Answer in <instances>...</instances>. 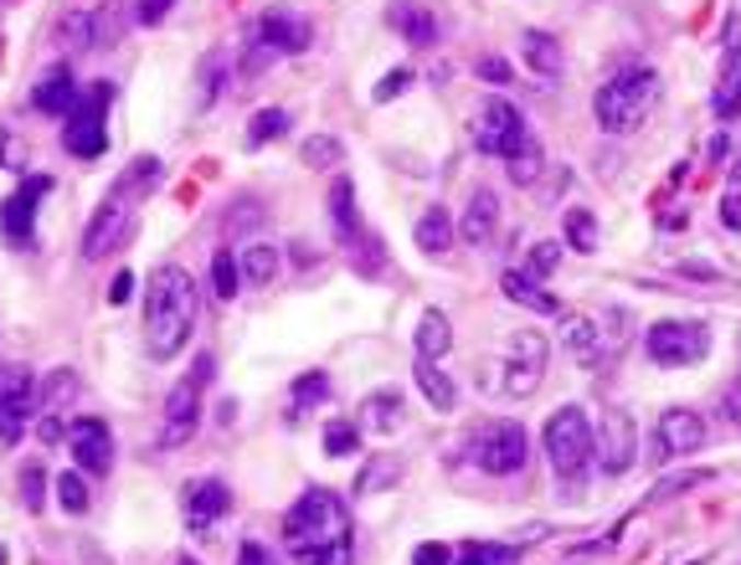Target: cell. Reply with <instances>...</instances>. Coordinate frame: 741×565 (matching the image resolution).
I'll return each mask as SVG.
<instances>
[{
  "mask_svg": "<svg viewBox=\"0 0 741 565\" xmlns=\"http://www.w3.org/2000/svg\"><path fill=\"white\" fill-rule=\"evenodd\" d=\"M479 78H485V83H494V88L515 83V78H510V62H505V57H479Z\"/></svg>",
  "mask_w": 741,
  "mask_h": 565,
  "instance_id": "db71d44e",
  "label": "cell"
},
{
  "mask_svg": "<svg viewBox=\"0 0 741 565\" xmlns=\"http://www.w3.org/2000/svg\"><path fill=\"white\" fill-rule=\"evenodd\" d=\"M639 437H634V416L624 406H607L603 412V427H597V448H592V463L603 468L607 478H624L634 458H639Z\"/></svg>",
  "mask_w": 741,
  "mask_h": 565,
  "instance_id": "30bf717a",
  "label": "cell"
},
{
  "mask_svg": "<svg viewBox=\"0 0 741 565\" xmlns=\"http://www.w3.org/2000/svg\"><path fill=\"white\" fill-rule=\"evenodd\" d=\"M47 191H52V175H26L11 196L0 200V237H5L11 247H26V242H32L36 206H42V196H47Z\"/></svg>",
  "mask_w": 741,
  "mask_h": 565,
  "instance_id": "4fadbf2b",
  "label": "cell"
},
{
  "mask_svg": "<svg viewBox=\"0 0 741 565\" xmlns=\"http://www.w3.org/2000/svg\"><path fill=\"white\" fill-rule=\"evenodd\" d=\"M546 381L540 366H525V360H505V391L510 396H536V385Z\"/></svg>",
  "mask_w": 741,
  "mask_h": 565,
  "instance_id": "7dc6e473",
  "label": "cell"
},
{
  "mask_svg": "<svg viewBox=\"0 0 741 565\" xmlns=\"http://www.w3.org/2000/svg\"><path fill=\"white\" fill-rule=\"evenodd\" d=\"M57 47L62 51H99V26H93V11H68L57 21Z\"/></svg>",
  "mask_w": 741,
  "mask_h": 565,
  "instance_id": "f1b7e54d",
  "label": "cell"
},
{
  "mask_svg": "<svg viewBox=\"0 0 741 565\" xmlns=\"http://www.w3.org/2000/svg\"><path fill=\"white\" fill-rule=\"evenodd\" d=\"M706 448V416L691 412V406H670L659 412L654 422V463H670V458H691V452Z\"/></svg>",
  "mask_w": 741,
  "mask_h": 565,
  "instance_id": "8fae6325",
  "label": "cell"
},
{
  "mask_svg": "<svg viewBox=\"0 0 741 565\" xmlns=\"http://www.w3.org/2000/svg\"><path fill=\"white\" fill-rule=\"evenodd\" d=\"M237 273H242L248 288H269V282L278 278V252L263 247V242H253V247L237 252Z\"/></svg>",
  "mask_w": 741,
  "mask_h": 565,
  "instance_id": "83f0119b",
  "label": "cell"
},
{
  "mask_svg": "<svg viewBox=\"0 0 741 565\" xmlns=\"http://www.w3.org/2000/svg\"><path fill=\"white\" fill-rule=\"evenodd\" d=\"M448 345H454V324H448V314H443V309H422L418 360H438V355H448Z\"/></svg>",
  "mask_w": 741,
  "mask_h": 565,
  "instance_id": "484cf974",
  "label": "cell"
},
{
  "mask_svg": "<svg viewBox=\"0 0 741 565\" xmlns=\"http://www.w3.org/2000/svg\"><path fill=\"white\" fill-rule=\"evenodd\" d=\"M340 139L335 134H309V139H304V150H299V160L309 170H330V165H340Z\"/></svg>",
  "mask_w": 741,
  "mask_h": 565,
  "instance_id": "74e56055",
  "label": "cell"
},
{
  "mask_svg": "<svg viewBox=\"0 0 741 565\" xmlns=\"http://www.w3.org/2000/svg\"><path fill=\"white\" fill-rule=\"evenodd\" d=\"M737 345H741V334H737Z\"/></svg>",
  "mask_w": 741,
  "mask_h": 565,
  "instance_id": "03108f58",
  "label": "cell"
},
{
  "mask_svg": "<svg viewBox=\"0 0 741 565\" xmlns=\"http://www.w3.org/2000/svg\"><path fill=\"white\" fill-rule=\"evenodd\" d=\"M474 448H479L474 458H479L485 473H521L525 458H531V437H525L521 422H494V427L479 433Z\"/></svg>",
  "mask_w": 741,
  "mask_h": 565,
  "instance_id": "7c38bea8",
  "label": "cell"
},
{
  "mask_svg": "<svg viewBox=\"0 0 741 565\" xmlns=\"http://www.w3.org/2000/svg\"><path fill=\"white\" fill-rule=\"evenodd\" d=\"M407 422V406H402V396H397V391H376V396H366L361 401V427H366V433H397V427H402Z\"/></svg>",
  "mask_w": 741,
  "mask_h": 565,
  "instance_id": "7402d4cb",
  "label": "cell"
},
{
  "mask_svg": "<svg viewBox=\"0 0 741 565\" xmlns=\"http://www.w3.org/2000/svg\"><path fill=\"white\" fill-rule=\"evenodd\" d=\"M500 232V196L494 191H474L469 206H464V217H458V237L469 242V247H489Z\"/></svg>",
  "mask_w": 741,
  "mask_h": 565,
  "instance_id": "d6986e66",
  "label": "cell"
},
{
  "mask_svg": "<svg viewBox=\"0 0 741 565\" xmlns=\"http://www.w3.org/2000/svg\"><path fill=\"white\" fill-rule=\"evenodd\" d=\"M253 36L263 42V47L278 51V57H294V51H309V42H315V26H309V16H304V11H294V5H269V11L258 16Z\"/></svg>",
  "mask_w": 741,
  "mask_h": 565,
  "instance_id": "9a60e30c",
  "label": "cell"
},
{
  "mask_svg": "<svg viewBox=\"0 0 741 565\" xmlns=\"http://www.w3.org/2000/svg\"><path fill=\"white\" fill-rule=\"evenodd\" d=\"M330 221H335V237H340V247H351L355 237L366 232L361 227V211H355V185L340 175L335 185H330Z\"/></svg>",
  "mask_w": 741,
  "mask_h": 565,
  "instance_id": "603a6c76",
  "label": "cell"
},
{
  "mask_svg": "<svg viewBox=\"0 0 741 565\" xmlns=\"http://www.w3.org/2000/svg\"><path fill=\"white\" fill-rule=\"evenodd\" d=\"M221 72H227L221 51H212V57L196 67V108H212V103L221 99Z\"/></svg>",
  "mask_w": 741,
  "mask_h": 565,
  "instance_id": "8d00e7d4",
  "label": "cell"
},
{
  "mask_svg": "<svg viewBox=\"0 0 741 565\" xmlns=\"http://www.w3.org/2000/svg\"><path fill=\"white\" fill-rule=\"evenodd\" d=\"M212 376H217V360H212V355H196V360H191V370L170 385L166 427H160V448H166V452L170 448H185V442L196 437V427H202V396H206V385H212Z\"/></svg>",
  "mask_w": 741,
  "mask_h": 565,
  "instance_id": "8992f818",
  "label": "cell"
},
{
  "mask_svg": "<svg viewBox=\"0 0 741 565\" xmlns=\"http://www.w3.org/2000/svg\"><path fill=\"white\" fill-rule=\"evenodd\" d=\"M284 540L294 565H351V509L330 488H304L284 515Z\"/></svg>",
  "mask_w": 741,
  "mask_h": 565,
  "instance_id": "6da1fadb",
  "label": "cell"
},
{
  "mask_svg": "<svg viewBox=\"0 0 741 565\" xmlns=\"http://www.w3.org/2000/svg\"><path fill=\"white\" fill-rule=\"evenodd\" d=\"M93 26H99V51L118 47V36H124V26H129V21H124V5H118V0H103L99 11H93Z\"/></svg>",
  "mask_w": 741,
  "mask_h": 565,
  "instance_id": "ee69618b",
  "label": "cell"
},
{
  "mask_svg": "<svg viewBox=\"0 0 741 565\" xmlns=\"http://www.w3.org/2000/svg\"><path fill=\"white\" fill-rule=\"evenodd\" d=\"M5 561H11V555H5V545H0V565H5Z\"/></svg>",
  "mask_w": 741,
  "mask_h": 565,
  "instance_id": "e7e4bbea",
  "label": "cell"
},
{
  "mask_svg": "<svg viewBox=\"0 0 741 565\" xmlns=\"http://www.w3.org/2000/svg\"><path fill=\"white\" fill-rule=\"evenodd\" d=\"M731 181H737V185H741V165H737V170H731Z\"/></svg>",
  "mask_w": 741,
  "mask_h": 565,
  "instance_id": "6125c7cd",
  "label": "cell"
},
{
  "mask_svg": "<svg viewBox=\"0 0 741 565\" xmlns=\"http://www.w3.org/2000/svg\"><path fill=\"white\" fill-rule=\"evenodd\" d=\"M237 565H273V555L258 545V540H248V545L237 550Z\"/></svg>",
  "mask_w": 741,
  "mask_h": 565,
  "instance_id": "680465c9",
  "label": "cell"
},
{
  "mask_svg": "<svg viewBox=\"0 0 741 565\" xmlns=\"http://www.w3.org/2000/svg\"><path fill=\"white\" fill-rule=\"evenodd\" d=\"M659 103V72L654 67H634V72H618L607 88H597V129L603 134H634L643 129V118L654 114Z\"/></svg>",
  "mask_w": 741,
  "mask_h": 565,
  "instance_id": "5b68a950",
  "label": "cell"
},
{
  "mask_svg": "<svg viewBox=\"0 0 741 565\" xmlns=\"http://www.w3.org/2000/svg\"><path fill=\"white\" fill-rule=\"evenodd\" d=\"M155 185H160V160L155 154H139L124 165L114 185H109V196L99 200V211L88 221L83 232V263H103V257H114L124 247V237L135 232V217L145 196H155Z\"/></svg>",
  "mask_w": 741,
  "mask_h": 565,
  "instance_id": "3957f363",
  "label": "cell"
},
{
  "mask_svg": "<svg viewBox=\"0 0 741 565\" xmlns=\"http://www.w3.org/2000/svg\"><path fill=\"white\" fill-rule=\"evenodd\" d=\"M469 134H474V150H479V154L505 160V154L525 139V118H521V108H515V103L489 99V103H479V108H474Z\"/></svg>",
  "mask_w": 741,
  "mask_h": 565,
  "instance_id": "ba28073f",
  "label": "cell"
},
{
  "mask_svg": "<svg viewBox=\"0 0 741 565\" xmlns=\"http://www.w3.org/2000/svg\"><path fill=\"white\" fill-rule=\"evenodd\" d=\"M212 293L221 303H232L242 293V273H237V252L232 247H217L212 252Z\"/></svg>",
  "mask_w": 741,
  "mask_h": 565,
  "instance_id": "836d02e7",
  "label": "cell"
},
{
  "mask_svg": "<svg viewBox=\"0 0 741 565\" xmlns=\"http://www.w3.org/2000/svg\"><path fill=\"white\" fill-rule=\"evenodd\" d=\"M418 247L428 252V257H443V252L454 247V221H448V211H443V206H428V211H422Z\"/></svg>",
  "mask_w": 741,
  "mask_h": 565,
  "instance_id": "f546056e",
  "label": "cell"
},
{
  "mask_svg": "<svg viewBox=\"0 0 741 565\" xmlns=\"http://www.w3.org/2000/svg\"><path fill=\"white\" fill-rule=\"evenodd\" d=\"M741 114V57L726 62V78L716 83V118H737Z\"/></svg>",
  "mask_w": 741,
  "mask_h": 565,
  "instance_id": "60d3db41",
  "label": "cell"
},
{
  "mask_svg": "<svg viewBox=\"0 0 741 565\" xmlns=\"http://www.w3.org/2000/svg\"><path fill=\"white\" fill-rule=\"evenodd\" d=\"M407 88H412V67H391L387 78L371 88V99H376V103H391V99H402Z\"/></svg>",
  "mask_w": 741,
  "mask_h": 565,
  "instance_id": "f907efd6",
  "label": "cell"
},
{
  "mask_svg": "<svg viewBox=\"0 0 741 565\" xmlns=\"http://www.w3.org/2000/svg\"><path fill=\"white\" fill-rule=\"evenodd\" d=\"M68 452H72V463H78L83 478L109 473V468H114V433H109V422H99V416H78V422L68 427Z\"/></svg>",
  "mask_w": 741,
  "mask_h": 565,
  "instance_id": "5bb4252c",
  "label": "cell"
},
{
  "mask_svg": "<svg viewBox=\"0 0 741 565\" xmlns=\"http://www.w3.org/2000/svg\"><path fill=\"white\" fill-rule=\"evenodd\" d=\"M397 483H402V458H371V463L361 468L355 488H361V494H381V488H397Z\"/></svg>",
  "mask_w": 741,
  "mask_h": 565,
  "instance_id": "d590c367",
  "label": "cell"
},
{
  "mask_svg": "<svg viewBox=\"0 0 741 565\" xmlns=\"http://www.w3.org/2000/svg\"><path fill=\"white\" fill-rule=\"evenodd\" d=\"M721 221L731 227V232H741V185H731L721 200Z\"/></svg>",
  "mask_w": 741,
  "mask_h": 565,
  "instance_id": "6f0895ef",
  "label": "cell"
},
{
  "mask_svg": "<svg viewBox=\"0 0 741 565\" xmlns=\"http://www.w3.org/2000/svg\"><path fill=\"white\" fill-rule=\"evenodd\" d=\"M521 51H525V67H531L536 78H546V83H556V78H561V67H567V57H561V42H556L551 32H525L521 36Z\"/></svg>",
  "mask_w": 741,
  "mask_h": 565,
  "instance_id": "44dd1931",
  "label": "cell"
},
{
  "mask_svg": "<svg viewBox=\"0 0 741 565\" xmlns=\"http://www.w3.org/2000/svg\"><path fill=\"white\" fill-rule=\"evenodd\" d=\"M330 401V376L324 370H309V376H299L294 381V391H288V422H299L309 406H324Z\"/></svg>",
  "mask_w": 741,
  "mask_h": 565,
  "instance_id": "1f68e13d",
  "label": "cell"
},
{
  "mask_svg": "<svg viewBox=\"0 0 741 565\" xmlns=\"http://www.w3.org/2000/svg\"><path fill=\"white\" fill-rule=\"evenodd\" d=\"M21 504H26L32 515H42V504H47V468L36 463V458L21 468Z\"/></svg>",
  "mask_w": 741,
  "mask_h": 565,
  "instance_id": "f6af8a7d",
  "label": "cell"
},
{
  "mask_svg": "<svg viewBox=\"0 0 741 565\" xmlns=\"http://www.w3.org/2000/svg\"><path fill=\"white\" fill-rule=\"evenodd\" d=\"M412 381H418V391L428 396V406H433V412H454V406H458L454 376H443L433 360H418V366H412Z\"/></svg>",
  "mask_w": 741,
  "mask_h": 565,
  "instance_id": "cb8c5ba5",
  "label": "cell"
},
{
  "mask_svg": "<svg viewBox=\"0 0 741 565\" xmlns=\"http://www.w3.org/2000/svg\"><path fill=\"white\" fill-rule=\"evenodd\" d=\"M78 396H83V376L72 366H52L36 381V422H62L78 406Z\"/></svg>",
  "mask_w": 741,
  "mask_h": 565,
  "instance_id": "e0dca14e",
  "label": "cell"
},
{
  "mask_svg": "<svg viewBox=\"0 0 741 565\" xmlns=\"http://www.w3.org/2000/svg\"><path fill=\"white\" fill-rule=\"evenodd\" d=\"M288 129H294L288 108H263V114L248 124V150H263V145H273V139H284Z\"/></svg>",
  "mask_w": 741,
  "mask_h": 565,
  "instance_id": "e575fe53",
  "label": "cell"
},
{
  "mask_svg": "<svg viewBox=\"0 0 741 565\" xmlns=\"http://www.w3.org/2000/svg\"><path fill=\"white\" fill-rule=\"evenodd\" d=\"M556 263H561V242H536V247H531V257H525V278L531 282H546L556 273Z\"/></svg>",
  "mask_w": 741,
  "mask_h": 565,
  "instance_id": "bcb514c9",
  "label": "cell"
},
{
  "mask_svg": "<svg viewBox=\"0 0 741 565\" xmlns=\"http://www.w3.org/2000/svg\"><path fill=\"white\" fill-rule=\"evenodd\" d=\"M355 448H361V427H355V422H330V427H324V452H330V458H351Z\"/></svg>",
  "mask_w": 741,
  "mask_h": 565,
  "instance_id": "681fc988",
  "label": "cell"
},
{
  "mask_svg": "<svg viewBox=\"0 0 741 565\" xmlns=\"http://www.w3.org/2000/svg\"><path fill=\"white\" fill-rule=\"evenodd\" d=\"M540 448H546V463H551V473L561 478L567 494L582 488L592 473V448H597V433H592L588 412L582 406H556L546 433H540Z\"/></svg>",
  "mask_w": 741,
  "mask_h": 565,
  "instance_id": "277c9868",
  "label": "cell"
},
{
  "mask_svg": "<svg viewBox=\"0 0 741 565\" xmlns=\"http://www.w3.org/2000/svg\"><path fill=\"white\" fill-rule=\"evenodd\" d=\"M175 565H196V561H191V555H181V561H175Z\"/></svg>",
  "mask_w": 741,
  "mask_h": 565,
  "instance_id": "be15d7a7",
  "label": "cell"
},
{
  "mask_svg": "<svg viewBox=\"0 0 741 565\" xmlns=\"http://www.w3.org/2000/svg\"><path fill=\"white\" fill-rule=\"evenodd\" d=\"M561 227H567V242H572L577 252H592V247H597V217H592L588 206H572Z\"/></svg>",
  "mask_w": 741,
  "mask_h": 565,
  "instance_id": "b9f144b4",
  "label": "cell"
},
{
  "mask_svg": "<svg viewBox=\"0 0 741 565\" xmlns=\"http://www.w3.org/2000/svg\"><path fill=\"white\" fill-rule=\"evenodd\" d=\"M263 221H269V211L258 206V200H232L227 206V217H221V242H242V237H253V232H263Z\"/></svg>",
  "mask_w": 741,
  "mask_h": 565,
  "instance_id": "4316f807",
  "label": "cell"
},
{
  "mask_svg": "<svg viewBox=\"0 0 741 565\" xmlns=\"http://www.w3.org/2000/svg\"><path fill=\"white\" fill-rule=\"evenodd\" d=\"M109 99H114V88H99V93L78 99V108L62 118V150L78 154V160H99V154L109 150V129H103Z\"/></svg>",
  "mask_w": 741,
  "mask_h": 565,
  "instance_id": "9c48e42d",
  "label": "cell"
},
{
  "mask_svg": "<svg viewBox=\"0 0 741 565\" xmlns=\"http://www.w3.org/2000/svg\"><path fill=\"white\" fill-rule=\"evenodd\" d=\"M78 99H83V88L72 78V67H47L32 88V108L42 118H68L78 108Z\"/></svg>",
  "mask_w": 741,
  "mask_h": 565,
  "instance_id": "ac0fdd59",
  "label": "cell"
},
{
  "mask_svg": "<svg viewBox=\"0 0 741 565\" xmlns=\"http://www.w3.org/2000/svg\"><path fill=\"white\" fill-rule=\"evenodd\" d=\"M546 355H551V339L540 330H521L510 339V360H525V366H540L546 370Z\"/></svg>",
  "mask_w": 741,
  "mask_h": 565,
  "instance_id": "7bdbcfd3",
  "label": "cell"
},
{
  "mask_svg": "<svg viewBox=\"0 0 741 565\" xmlns=\"http://www.w3.org/2000/svg\"><path fill=\"white\" fill-rule=\"evenodd\" d=\"M412 565H454V550L438 545V540H433V545H418L412 550Z\"/></svg>",
  "mask_w": 741,
  "mask_h": 565,
  "instance_id": "11a10c76",
  "label": "cell"
},
{
  "mask_svg": "<svg viewBox=\"0 0 741 565\" xmlns=\"http://www.w3.org/2000/svg\"><path fill=\"white\" fill-rule=\"evenodd\" d=\"M129 293H135V278H129V273H118V278L109 282V303H124Z\"/></svg>",
  "mask_w": 741,
  "mask_h": 565,
  "instance_id": "91938a15",
  "label": "cell"
},
{
  "mask_svg": "<svg viewBox=\"0 0 741 565\" xmlns=\"http://www.w3.org/2000/svg\"><path fill=\"white\" fill-rule=\"evenodd\" d=\"M500 288H505L510 303H521V309H536V314H556V299L540 288V282H531L525 273H505L500 278Z\"/></svg>",
  "mask_w": 741,
  "mask_h": 565,
  "instance_id": "d6a6232c",
  "label": "cell"
},
{
  "mask_svg": "<svg viewBox=\"0 0 741 565\" xmlns=\"http://www.w3.org/2000/svg\"><path fill=\"white\" fill-rule=\"evenodd\" d=\"M540 170H546V150H540L536 134L525 129V139L505 154V175H510V185H536Z\"/></svg>",
  "mask_w": 741,
  "mask_h": 565,
  "instance_id": "d4e9b609",
  "label": "cell"
},
{
  "mask_svg": "<svg viewBox=\"0 0 741 565\" xmlns=\"http://www.w3.org/2000/svg\"><path fill=\"white\" fill-rule=\"evenodd\" d=\"M0 165H21V160H16V139H11L5 129H0Z\"/></svg>",
  "mask_w": 741,
  "mask_h": 565,
  "instance_id": "94428289",
  "label": "cell"
},
{
  "mask_svg": "<svg viewBox=\"0 0 741 565\" xmlns=\"http://www.w3.org/2000/svg\"><path fill=\"white\" fill-rule=\"evenodd\" d=\"M387 21L397 26V36H402V42H412V47H433V42L443 36L438 16H433L428 5H418V0H391Z\"/></svg>",
  "mask_w": 741,
  "mask_h": 565,
  "instance_id": "ffe728a7",
  "label": "cell"
},
{
  "mask_svg": "<svg viewBox=\"0 0 741 565\" xmlns=\"http://www.w3.org/2000/svg\"><path fill=\"white\" fill-rule=\"evenodd\" d=\"M643 349H649V360L654 366H695L700 355L710 349V330L706 324H695V319H659L654 330H649V339H643Z\"/></svg>",
  "mask_w": 741,
  "mask_h": 565,
  "instance_id": "52a82bcc",
  "label": "cell"
},
{
  "mask_svg": "<svg viewBox=\"0 0 741 565\" xmlns=\"http://www.w3.org/2000/svg\"><path fill=\"white\" fill-rule=\"evenodd\" d=\"M26 422H32V406H26V401L0 396V448H16L21 433H26Z\"/></svg>",
  "mask_w": 741,
  "mask_h": 565,
  "instance_id": "ab89813d",
  "label": "cell"
},
{
  "mask_svg": "<svg viewBox=\"0 0 741 565\" xmlns=\"http://www.w3.org/2000/svg\"><path fill=\"white\" fill-rule=\"evenodd\" d=\"M175 5H181V0H135V21L139 26H160Z\"/></svg>",
  "mask_w": 741,
  "mask_h": 565,
  "instance_id": "f5cc1de1",
  "label": "cell"
},
{
  "mask_svg": "<svg viewBox=\"0 0 741 565\" xmlns=\"http://www.w3.org/2000/svg\"><path fill=\"white\" fill-rule=\"evenodd\" d=\"M561 345H567V355H572L577 366H597V355H603V345H597V324H592V319H567Z\"/></svg>",
  "mask_w": 741,
  "mask_h": 565,
  "instance_id": "4dcf8cb0",
  "label": "cell"
},
{
  "mask_svg": "<svg viewBox=\"0 0 741 565\" xmlns=\"http://www.w3.org/2000/svg\"><path fill=\"white\" fill-rule=\"evenodd\" d=\"M232 509V488L221 478H191L185 483V530L212 534Z\"/></svg>",
  "mask_w": 741,
  "mask_h": 565,
  "instance_id": "2e32d148",
  "label": "cell"
},
{
  "mask_svg": "<svg viewBox=\"0 0 741 565\" xmlns=\"http://www.w3.org/2000/svg\"><path fill=\"white\" fill-rule=\"evenodd\" d=\"M269 62H278V51L263 47L258 36H248V47H242V67H237V72H242V83H258V78L269 72Z\"/></svg>",
  "mask_w": 741,
  "mask_h": 565,
  "instance_id": "c3c4849f",
  "label": "cell"
},
{
  "mask_svg": "<svg viewBox=\"0 0 741 565\" xmlns=\"http://www.w3.org/2000/svg\"><path fill=\"white\" fill-rule=\"evenodd\" d=\"M721 412H726V422L741 433V376L731 385H726V396H721Z\"/></svg>",
  "mask_w": 741,
  "mask_h": 565,
  "instance_id": "9f6ffc18",
  "label": "cell"
},
{
  "mask_svg": "<svg viewBox=\"0 0 741 565\" xmlns=\"http://www.w3.org/2000/svg\"><path fill=\"white\" fill-rule=\"evenodd\" d=\"M196 309H202V288L191 282V273L175 263H160L145 288V345L155 360L181 355L191 330H196Z\"/></svg>",
  "mask_w": 741,
  "mask_h": 565,
  "instance_id": "7a4b0ae2",
  "label": "cell"
},
{
  "mask_svg": "<svg viewBox=\"0 0 741 565\" xmlns=\"http://www.w3.org/2000/svg\"><path fill=\"white\" fill-rule=\"evenodd\" d=\"M57 488V504L68 509V515H88V504H93V494H88V478L72 468V473H62V478L52 483Z\"/></svg>",
  "mask_w": 741,
  "mask_h": 565,
  "instance_id": "f35d334b",
  "label": "cell"
},
{
  "mask_svg": "<svg viewBox=\"0 0 741 565\" xmlns=\"http://www.w3.org/2000/svg\"><path fill=\"white\" fill-rule=\"evenodd\" d=\"M458 565H510V550L505 545H464Z\"/></svg>",
  "mask_w": 741,
  "mask_h": 565,
  "instance_id": "816d5d0a",
  "label": "cell"
}]
</instances>
